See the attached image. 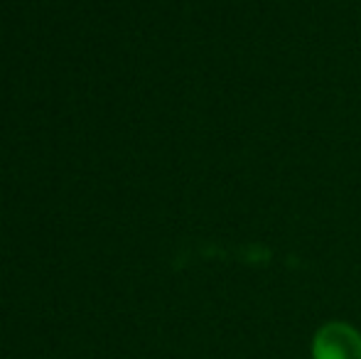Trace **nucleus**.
Listing matches in <instances>:
<instances>
[{"label": "nucleus", "instance_id": "nucleus-1", "mask_svg": "<svg viewBox=\"0 0 361 359\" xmlns=\"http://www.w3.org/2000/svg\"><path fill=\"white\" fill-rule=\"evenodd\" d=\"M310 359H361V332L347 320L319 325L310 342Z\"/></svg>", "mask_w": 361, "mask_h": 359}]
</instances>
